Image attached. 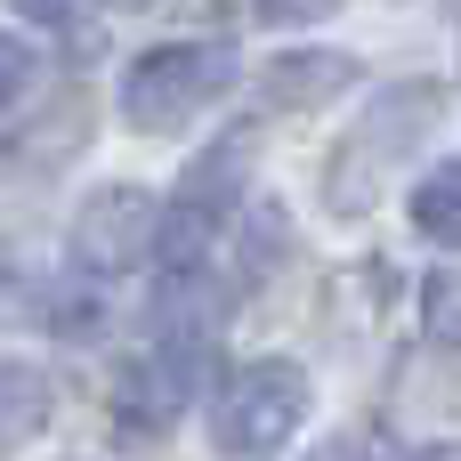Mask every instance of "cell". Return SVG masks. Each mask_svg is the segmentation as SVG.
I'll return each instance as SVG.
<instances>
[{
    "mask_svg": "<svg viewBox=\"0 0 461 461\" xmlns=\"http://www.w3.org/2000/svg\"><path fill=\"white\" fill-rule=\"evenodd\" d=\"M308 421V373L267 357L243 365L219 397V454L227 461H276V446H292V429Z\"/></svg>",
    "mask_w": 461,
    "mask_h": 461,
    "instance_id": "cell-2",
    "label": "cell"
},
{
    "mask_svg": "<svg viewBox=\"0 0 461 461\" xmlns=\"http://www.w3.org/2000/svg\"><path fill=\"white\" fill-rule=\"evenodd\" d=\"M227 81H235V57H227V49L162 41V49L130 57V73H122V113H130L138 130H178V122H194L211 97H227Z\"/></svg>",
    "mask_w": 461,
    "mask_h": 461,
    "instance_id": "cell-1",
    "label": "cell"
},
{
    "mask_svg": "<svg viewBox=\"0 0 461 461\" xmlns=\"http://www.w3.org/2000/svg\"><path fill=\"white\" fill-rule=\"evenodd\" d=\"M49 413H57L49 373H32V365H0V438H32V429H49Z\"/></svg>",
    "mask_w": 461,
    "mask_h": 461,
    "instance_id": "cell-7",
    "label": "cell"
},
{
    "mask_svg": "<svg viewBox=\"0 0 461 461\" xmlns=\"http://www.w3.org/2000/svg\"><path fill=\"white\" fill-rule=\"evenodd\" d=\"M97 316H105V300L89 292V284H41L32 292V324H49V332H97Z\"/></svg>",
    "mask_w": 461,
    "mask_h": 461,
    "instance_id": "cell-9",
    "label": "cell"
},
{
    "mask_svg": "<svg viewBox=\"0 0 461 461\" xmlns=\"http://www.w3.org/2000/svg\"><path fill=\"white\" fill-rule=\"evenodd\" d=\"M429 113H438V89H421V81H413V89H389L381 113H373L381 130H357V138L332 154V203H340V211H365V203L381 194L373 178H381V170H389V162L429 130Z\"/></svg>",
    "mask_w": 461,
    "mask_h": 461,
    "instance_id": "cell-4",
    "label": "cell"
},
{
    "mask_svg": "<svg viewBox=\"0 0 461 461\" xmlns=\"http://www.w3.org/2000/svg\"><path fill=\"white\" fill-rule=\"evenodd\" d=\"M308 461H381V446H365V438H332V446H316Z\"/></svg>",
    "mask_w": 461,
    "mask_h": 461,
    "instance_id": "cell-12",
    "label": "cell"
},
{
    "mask_svg": "<svg viewBox=\"0 0 461 461\" xmlns=\"http://www.w3.org/2000/svg\"><path fill=\"white\" fill-rule=\"evenodd\" d=\"M429 340L461 348V276H438L429 284Z\"/></svg>",
    "mask_w": 461,
    "mask_h": 461,
    "instance_id": "cell-10",
    "label": "cell"
},
{
    "mask_svg": "<svg viewBox=\"0 0 461 461\" xmlns=\"http://www.w3.org/2000/svg\"><path fill=\"white\" fill-rule=\"evenodd\" d=\"M413 227L438 235V243H461V162H438L413 186Z\"/></svg>",
    "mask_w": 461,
    "mask_h": 461,
    "instance_id": "cell-8",
    "label": "cell"
},
{
    "mask_svg": "<svg viewBox=\"0 0 461 461\" xmlns=\"http://www.w3.org/2000/svg\"><path fill=\"white\" fill-rule=\"evenodd\" d=\"M24 81H32V49H24L16 32H0V105H8Z\"/></svg>",
    "mask_w": 461,
    "mask_h": 461,
    "instance_id": "cell-11",
    "label": "cell"
},
{
    "mask_svg": "<svg viewBox=\"0 0 461 461\" xmlns=\"http://www.w3.org/2000/svg\"><path fill=\"white\" fill-rule=\"evenodd\" d=\"M421 461H461V446H429V454H421Z\"/></svg>",
    "mask_w": 461,
    "mask_h": 461,
    "instance_id": "cell-13",
    "label": "cell"
},
{
    "mask_svg": "<svg viewBox=\"0 0 461 461\" xmlns=\"http://www.w3.org/2000/svg\"><path fill=\"white\" fill-rule=\"evenodd\" d=\"M194 373H203V340H162L154 357H130V365L113 373V397H105L113 429H122V438H162V429L186 413Z\"/></svg>",
    "mask_w": 461,
    "mask_h": 461,
    "instance_id": "cell-3",
    "label": "cell"
},
{
    "mask_svg": "<svg viewBox=\"0 0 461 461\" xmlns=\"http://www.w3.org/2000/svg\"><path fill=\"white\" fill-rule=\"evenodd\" d=\"M348 81H357V65H348V57H324V49H316V57H276V65H267V81H259V105H267V113L324 105V97H340Z\"/></svg>",
    "mask_w": 461,
    "mask_h": 461,
    "instance_id": "cell-6",
    "label": "cell"
},
{
    "mask_svg": "<svg viewBox=\"0 0 461 461\" xmlns=\"http://www.w3.org/2000/svg\"><path fill=\"white\" fill-rule=\"evenodd\" d=\"M154 243H162V211H154L146 186H105V194H89L81 219H73L81 267H138Z\"/></svg>",
    "mask_w": 461,
    "mask_h": 461,
    "instance_id": "cell-5",
    "label": "cell"
}]
</instances>
